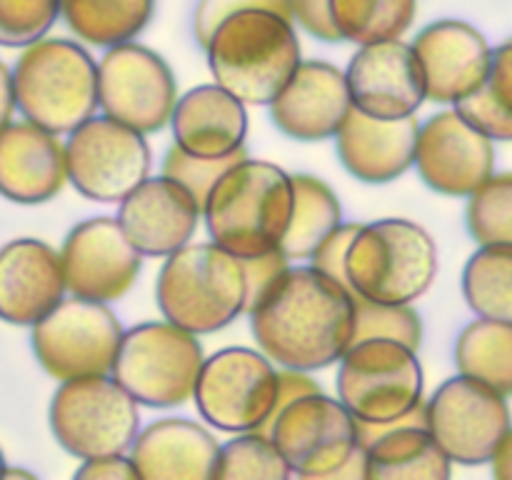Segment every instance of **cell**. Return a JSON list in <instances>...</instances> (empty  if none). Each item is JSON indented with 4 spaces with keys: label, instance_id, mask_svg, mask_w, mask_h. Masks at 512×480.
Instances as JSON below:
<instances>
[{
    "label": "cell",
    "instance_id": "cell-3",
    "mask_svg": "<svg viewBox=\"0 0 512 480\" xmlns=\"http://www.w3.org/2000/svg\"><path fill=\"white\" fill-rule=\"evenodd\" d=\"M293 203V175L245 155L220 175L200 213L213 243L238 258H253L280 248Z\"/></svg>",
    "mask_w": 512,
    "mask_h": 480
},
{
    "label": "cell",
    "instance_id": "cell-13",
    "mask_svg": "<svg viewBox=\"0 0 512 480\" xmlns=\"http://www.w3.org/2000/svg\"><path fill=\"white\" fill-rule=\"evenodd\" d=\"M98 103L138 133H160L178 103V78L168 60L143 43H118L98 60Z\"/></svg>",
    "mask_w": 512,
    "mask_h": 480
},
{
    "label": "cell",
    "instance_id": "cell-24",
    "mask_svg": "<svg viewBox=\"0 0 512 480\" xmlns=\"http://www.w3.org/2000/svg\"><path fill=\"white\" fill-rule=\"evenodd\" d=\"M68 183L60 135L20 120L0 130V195L18 205L50 203Z\"/></svg>",
    "mask_w": 512,
    "mask_h": 480
},
{
    "label": "cell",
    "instance_id": "cell-19",
    "mask_svg": "<svg viewBox=\"0 0 512 480\" xmlns=\"http://www.w3.org/2000/svg\"><path fill=\"white\" fill-rule=\"evenodd\" d=\"M268 108L280 133L298 143H320L335 138L353 103L343 70L328 60H300Z\"/></svg>",
    "mask_w": 512,
    "mask_h": 480
},
{
    "label": "cell",
    "instance_id": "cell-15",
    "mask_svg": "<svg viewBox=\"0 0 512 480\" xmlns=\"http://www.w3.org/2000/svg\"><path fill=\"white\" fill-rule=\"evenodd\" d=\"M265 433L300 478H335L360 450L358 420L338 398L303 395L275 413Z\"/></svg>",
    "mask_w": 512,
    "mask_h": 480
},
{
    "label": "cell",
    "instance_id": "cell-37",
    "mask_svg": "<svg viewBox=\"0 0 512 480\" xmlns=\"http://www.w3.org/2000/svg\"><path fill=\"white\" fill-rule=\"evenodd\" d=\"M60 20V0H0V48H28Z\"/></svg>",
    "mask_w": 512,
    "mask_h": 480
},
{
    "label": "cell",
    "instance_id": "cell-2",
    "mask_svg": "<svg viewBox=\"0 0 512 480\" xmlns=\"http://www.w3.org/2000/svg\"><path fill=\"white\" fill-rule=\"evenodd\" d=\"M213 83L240 103L268 108L303 60L295 23L268 8H243L220 20L205 43Z\"/></svg>",
    "mask_w": 512,
    "mask_h": 480
},
{
    "label": "cell",
    "instance_id": "cell-18",
    "mask_svg": "<svg viewBox=\"0 0 512 480\" xmlns=\"http://www.w3.org/2000/svg\"><path fill=\"white\" fill-rule=\"evenodd\" d=\"M343 73L353 108L373 118H410L428 100L418 55L403 38L358 45Z\"/></svg>",
    "mask_w": 512,
    "mask_h": 480
},
{
    "label": "cell",
    "instance_id": "cell-4",
    "mask_svg": "<svg viewBox=\"0 0 512 480\" xmlns=\"http://www.w3.org/2000/svg\"><path fill=\"white\" fill-rule=\"evenodd\" d=\"M13 88L25 120L68 135L100 108L98 60L75 40L45 35L18 55Z\"/></svg>",
    "mask_w": 512,
    "mask_h": 480
},
{
    "label": "cell",
    "instance_id": "cell-32",
    "mask_svg": "<svg viewBox=\"0 0 512 480\" xmlns=\"http://www.w3.org/2000/svg\"><path fill=\"white\" fill-rule=\"evenodd\" d=\"M330 18L340 43L403 38L418 18V0H330Z\"/></svg>",
    "mask_w": 512,
    "mask_h": 480
},
{
    "label": "cell",
    "instance_id": "cell-40",
    "mask_svg": "<svg viewBox=\"0 0 512 480\" xmlns=\"http://www.w3.org/2000/svg\"><path fill=\"white\" fill-rule=\"evenodd\" d=\"M358 228H360V223H340L338 228H335L333 233H330L328 238H325L323 243L313 250V255H310L305 263H308L310 268L325 273L328 278L348 285V278H345V255H348V248H350V243H353Z\"/></svg>",
    "mask_w": 512,
    "mask_h": 480
},
{
    "label": "cell",
    "instance_id": "cell-22",
    "mask_svg": "<svg viewBox=\"0 0 512 480\" xmlns=\"http://www.w3.org/2000/svg\"><path fill=\"white\" fill-rule=\"evenodd\" d=\"M358 443L368 480H445L453 475V460L425 428L423 405L393 423L358 420Z\"/></svg>",
    "mask_w": 512,
    "mask_h": 480
},
{
    "label": "cell",
    "instance_id": "cell-46",
    "mask_svg": "<svg viewBox=\"0 0 512 480\" xmlns=\"http://www.w3.org/2000/svg\"><path fill=\"white\" fill-rule=\"evenodd\" d=\"M490 468H493L495 478L512 480V428L500 440L498 448H495L493 458H490Z\"/></svg>",
    "mask_w": 512,
    "mask_h": 480
},
{
    "label": "cell",
    "instance_id": "cell-43",
    "mask_svg": "<svg viewBox=\"0 0 512 480\" xmlns=\"http://www.w3.org/2000/svg\"><path fill=\"white\" fill-rule=\"evenodd\" d=\"M75 478L80 480H140L133 460L128 453L98 455V458L80 460V468L75 470Z\"/></svg>",
    "mask_w": 512,
    "mask_h": 480
},
{
    "label": "cell",
    "instance_id": "cell-16",
    "mask_svg": "<svg viewBox=\"0 0 512 480\" xmlns=\"http://www.w3.org/2000/svg\"><path fill=\"white\" fill-rule=\"evenodd\" d=\"M58 253L68 293L95 303L120 300L143 273V255L123 233L118 218L110 215L80 220Z\"/></svg>",
    "mask_w": 512,
    "mask_h": 480
},
{
    "label": "cell",
    "instance_id": "cell-41",
    "mask_svg": "<svg viewBox=\"0 0 512 480\" xmlns=\"http://www.w3.org/2000/svg\"><path fill=\"white\" fill-rule=\"evenodd\" d=\"M243 260V278H245V310L255 303L260 293L288 268L293 260L283 253V250H268V253L253 255V258Z\"/></svg>",
    "mask_w": 512,
    "mask_h": 480
},
{
    "label": "cell",
    "instance_id": "cell-39",
    "mask_svg": "<svg viewBox=\"0 0 512 480\" xmlns=\"http://www.w3.org/2000/svg\"><path fill=\"white\" fill-rule=\"evenodd\" d=\"M243 8H268L290 18L288 0H198L193 13V35L200 48H205V43H208L213 30L220 25V20Z\"/></svg>",
    "mask_w": 512,
    "mask_h": 480
},
{
    "label": "cell",
    "instance_id": "cell-34",
    "mask_svg": "<svg viewBox=\"0 0 512 480\" xmlns=\"http://www.w3.org/2000/svg\"><path fill=\"white\" fill-rule=\"evenodd\" d=\"M293 478L278 445L265 430L233 433L220 445L213 480H288Z\"/></svg>",
    "mask_w": 512,
    "mask_h": 480
},
{
    "label": "cell",
    "instance_id": "cell-26",
    "mask_svg": "<svg viewBox=\"0 0 512 480\" xmlns=\"http://www.w3.org/2000/svg\"><path fill=\"white\" fill-rule=\"evenodd\" d=\"M220 443L205 425L160 418L138 430L128 455L140 480H213Z\"/></svg>",
    "mask_w": 512,
    "mask_h": 480
},
{
    "label": "cell",
    "instance_id": "cell-33",
    "mask_svg": "<svg viewBox=\"0 0 512 480\" xmlns=\"http://www.w3.org/2000/svg\"><path fill=\"white\" fill-rule=\"evenodd\" d=\"M463 295L478 318L512 323V248L480 245L463 268Z\"/></svg>",
    "mask_w": 512,
    "mask_h": 480
},
{
    "label": "cell",
    "instance_id": "cell-12",
    "mask_svg": "<svg viewBox=\"0 0 512 480\" xmlns=\"http://www.w3.org/2000/svg\"><path fill=\"white\" fill-rule=\"evenodd\" d=\"M68 183L95 203H120L150 175L153 153L143 133L110 115H90L65 140Z\"/></svg>",
    "mask_w": 512,
    "mask_h": 480
},
{
    "label": "cell",
    "instance_id": "cell-11",
    "mask_svg": "<svg viewBox=\"0 0 512 480\" xmlns=\"http://www.w3.org/2000/svg\"><path fill=\"white\" fill-rule=\"evenodd\" d=\"M193 400L215 430H265L278 403V365L255 348L218 350L203 360Z\"/></svg>",
    "mask_w": 512,
    "mask_h": 480
},
{
    "label": "cell",
    "instance_id": "cell-30",
    "mask_svg": "<svg viewBox=\"0 0 512 480\" xmlns=\"http://www.w3.org/2000/svg\"><path fill=\"white\" fill-rule=\"evenodd\" d=\"M455 365L460 375L480 380L512 398V323L478 318L455 340Z\"/></svg>",
    "mask_w": 512,
    "mask_h": 480
},
{
    "label": "cell",
    "instance_id": "cell-21",
    "mask_svg": "<svg viewBox=\"0 0 512 480\" xmlns=\"http://www.w3.org/2000/svg\"><path fill=\"white\" fill-rule=\"evenodd\" d=\"M425 75L430 103L455 105L483 83L490 65V43L475 25L458 18L428 23L413 43Z\"/></svg>",
    "mask_w": 512,
    "mask_h": 480
},
{
    "label": "cell",
    "instance_id": "cell-42",
    "mask_svg": "<svg viewBox=\"0 0 512 480\" xmlns=\"http://www.w3.org/2000/svg\"><path fill=\"white\" fill-rule=\"evenodd\" d=\"M290 18L310 38L320 43H340V35L330 18V0H288Z\"/></svg>",
    "mask_w": 512,
    "mask_h": 480
},
{
    "label": "cell",
    "instance_id": "cell-36",
    "mask_svg": "<svg viewBox=\"0 0 512 480\" xmlns=\"http://www.w3.org/2000/svg\"><path fill=\"white\" fill-rule=\"evenodd\" d=\"M365 338H388L420 350L425 325L413 303H375L355 295V333L353 343Z\"/></svg>",
    "mask_w": 512,
    "mask_h": 480
},
{
    "label": "cell",
    "instance_id": "cell-10",
    "mask_svg": "<svg viewBox=\"0 0 512 480\" xmlns=\"http://www.w3.org/2000/svg\"><path fill=\"white\" fill-rule=\"evenodd\" d=\"M123 323L108 303L70 295L30 325V348L53 380L108 375L113 370Z\"/></svg>",
    "mask_w": 512,
    "mask_h": 480
},
{
    "label": "cell",
    "instance_id": "cell-6",
    "mask_svg": "<svg viewBox=\"0 0 512 480\" xmlns=\"http://www.w3.org/2000/svg\"><path fill=\"white\" fill-rule=\"evenodd\" d=\"M438 275V245L420 223L378 218L360 223L348 255L350 290L375 303H415Z\"/></svg>",
    "mask_w": 512,
    "mask_h": 480
},
{
    "label": "cell",
    "instance_id": "cell-38",
    "mask_svg": "<svg viewBox=\"0 0 512 480\" xmlns=\"http://www.w3.org/2000/svg\"><path fill=\"white\" fill-rule=\"evenodd\" d=\"M245 148L238 150L233 155H225V158H200V155L185 153L178 145H170L168 153L163 158V175L178 180L185 190L195 198V203L203 210L205 198L213 190V185L218 183L220 175L230 168V165L238 163L240 158H245Z\"/></svg>",
    "mask_w": 512,
    "mask_h": 480
},
{
    "label": "cell",
    "instance_id": "cell-25",
    "mask_svg": "<svg viewBox=\"0 0 512 480\" xmlns=\"http://www.w3.org/2000/svg\"><path fill=\"white\" fill-rule=\"evenodd\" d=\"M418 130L420 120L415 115L380 120L353 108L333 140L340 163L355 180L388 185L413 168Z\"/></svg>",
    "mask_w": 512,
    "mask_h": 480
},
{
    "label": "cell",
    "instance_id": "cell-8",
    "mask_svg": "<svg viewBox=\"0 0 512 480\" xmlns=\"http://www.w3.org/2000/svg\"><path fill=\"white\" fill-rule=\"evenodd\" d=\"M48 423L55 443L78 460L128 453L140 430V403L110 373L60 380Z\"/></svg>",
    "mask_w": 512,
    "mask_h": 480
},
{
    "label": "cell",
    "instance_id": "cell-35",
    "mask_svg": "<svg viewBox=\"0 0 512 480\" xmlns=\"http://www.w3.org/2000/svg\"><path fill=\"white\" fill-rule=\"evenodd\" d=\"M465 225L478 245L512 248V173H493L468 195Z\"/></svg>",
    "mask_w": 512,
    "mask_h": 480
},
{
    "label": "cell",
    "instance_id": "cell-45",
    "mask_svg": "<svg viewBox=\"0 0 512 480\" xmlns=\"http://www.w3.org/2000/svg\"><path fill=\"white\" fill-rule=\"evenodd\" d=\"M15 88H13V68L0 60V130L13 120L15 115Z\"/></svg>",
    "mask_w": 512,
    "mask_h": 480
},
{
    "label": "cell",
    "instance_id": "cell-28",
    "mask_svg": "<svg viewBox=\"0 0 512 480\" xmlns=\"http://www.w3.org/2000/svg\"><path fill=\"white\" fill-rule=\"evenodd\" d=\"M155 0H60V18L80 43L113 48L150 25Z\"/></svg>",
    "mask_w": 512,
    "mask_h": 480
},
{
    "label": "cell",
    "instance_id": "cell-7",
    "mask_svg": "<svg viewBox=\"0 0 512 480\" xmlns=\"http://www.w3.org/2000/svg\"><path fill=\"white\" fill-rule=\"evenodd\" d=\"M203 360L200 335L165 318L148 320L125 330L110 375L145 408H178L193 400Z\"/></svg>",
    "mask_w": 512,
    "mask_h": 480
},
{
    "label": "cell",
    "instance_id": "cell-14",
    "mask_svg": "<svg viewBox=\"0 0 512 480\" xmlns=\"http://www.w3.org/2000/svg\"><path fill=\"white\" fill-rule=\"evenodd\" d=\"M425 428L458 465L490 463L495 448L512 428L508 398L468 375H455L423 403Z\"/></svg>",
    "mask_w": 512,
    "mask_h": 480
},
{
    "label": "cell",
    "instance_id": "cell-17",
    "mask_svg": "<svg viewBox=\"0 0 512 480\" xmlns=\"http://www.w3.org/2000/svg\"><path fill=\"white\" fill-rule=\"evenodd\" d=\"M413 168L435 193L468 198L495 173V143L450 105L420 123Z\"/></svg>",
    "mask_w": 512,
    "mask_h": 480
},
{
    "label": "cell",
    "instance_id": "cell-47",
    "mask_svg": "<svg viewBox=\"0 0 512 480\" xmlns=\"http://www.w3.org/2000/svg\"><path fill=\"white\" fill-rule=\"evenodd\" d=\"M5 468H8V460H5V455H3V450H0V478H3V473H5Z\"/></svg>",
    "mask_w": 512,
    "mask_h": 480
},
{
    "label": "cell",
    "instance_id": "cell-5",
    "mask_svg": "<svg viewBox=\"0 0 512 480\" xmlns=\"http://www.w3.org/2000/svg\"><path fill=\"white\" fill-rule=\"evenodd\" d=\"M155 303L165 320L190 333H218L245 313L243 260L213 240H190L165 258Z\"/></svg>",
    "mask_w": 512,
    "mask_h": 480
},
{
    "label": "cell",
    "instance_id": "cell-27",
    "mask_svg": "<svg viewBox=\"0 0 512 480\" xmlns=\"http://www.w3.org/2000/svg\"><path fill=\"white\" fill-rule=\"evenodd\" d=\"M173 143L200 158H225L245 148L248 110L218 83L198 85L178 95L170 115Z\"/></svg>",
    "mask_w": 512,
    "mask_h": 480
},
{
    "label": "cell",
    "instance_id": "cell-20",
    "mask_svg": "<svg viewBox=\"0 0 512 480\" xmlns=\"http://www.w3.org/2000/svg\"><path fill=\"white\" fill-rule=\"evenodd\" d=\"M203 213L193 195L168 175L145 178L118 208V223L143 258H168L188 245Z\"/></svg>",
    "mask_w": 512,
    "mask_h": 480
},
{
    "label": "cell",
    "instance_id": "cell-31",
    "mask_svg": "<svg viewBox=\"0 0 512 480\" xmlns=\"http://www.w3.org/2000/svg\"><path fill=\"white\" fill-rule=\"evenodd\" d=\"M453 108L493 143H512V38L490 50L483 83Z\"/></svg>",
    "mask_w": 512,
    "mask_h": 480
},
{
    "label": "cell",
    "instance_id": "cell-1",
    "mask_svg": "<svg viewBox=\"0 0 512 480\" xmlns=\"http://www.w3.org/2000/svg\"><path fill=\"white\" fill-rule=\"evenodd\" d=\"M245 313L278 368L325 370L353 345L355 293L310 265L290 263Z\"/></svg>",
    "mask_w": 512,
    "mask_h": 480
},
{
    "label": "cell",
    "instance_id": "cell-44",
    "mask_svg": "<svg viewBox=\"0 0 512 480\" xmlns=\"http://www.w3.org/2000/svg\"><path fill=\"white\" fill-rule=\"evenodd\" d=\"M320 390L323 388H320L318 380H315L308 370L278 368V403H275V413L283 410L288 403H293V400L303 398V395H310V393H320Z\"/></svg>",
    "mask_w": 512,
    "mask_h": 480
},
{
    "label": "cell",
    "instance_id": "cell-29",
    "mask_svg": "<svg viewBox=\"0 0 512 480\" xmlns=\"http://www.w3.org/2000/svg\"><path fill=\"white\" fill-rule=\"evenodd\" d=\"M293 190V215H290L288 233L280 243V250L293 263H303L343 223V205H340L338 193L318 175L295 173Z\"/></svg>",
    "mask_w": 512,
    "mask_h": 480
},
{
    "label": "cell",
    "instance_id": "cell-9",
    "mask_svg": "<svg viewBox=\"0 0 512 480\" xmlns=\"http://www.w3.org/2000/svg\"><path fill=\"white\" fill-rule=\"evenodd\" d=\"M338 400L360 423H393L425 400L418 350L388 338H365L338 360Z\"/></svg>",
    "mask_w": 512,
    "mask_h": 480
},
{
    "label": "cell",
    "instance_id": "cell-23",
    "mask_svg": "<svg viewBox=\"0 0 512 480\" xmlns=\"http://www.w3.org/2000/svg\"><path fill=\"white\" fill-rule=\"evenodd\" d=\"M60 253L40 238H15L0 248V320L30 328L65 298Z\"/></svg>",
    "mask_w": 512,
    "mask_h": 480
}]
</instances>
